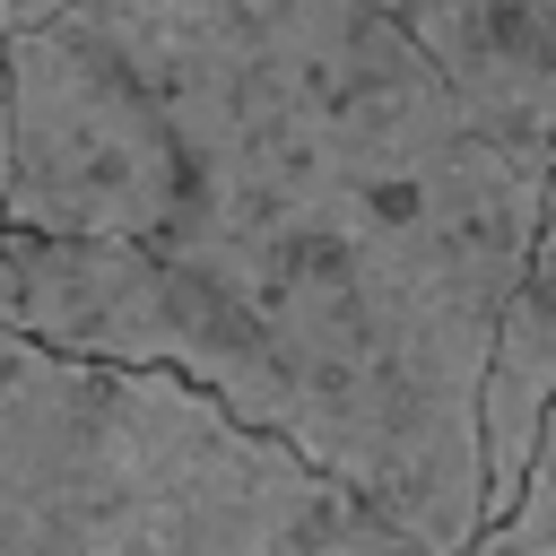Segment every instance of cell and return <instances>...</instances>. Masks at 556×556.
Returning a JSON list of instances; mask_svg holds the SVG:
<instances>
[{"mask_svg": "<svg viewBox=\"0 0 556 556\" xmlns=\"http://www.w3.org/2000/svg\"><path fill=\"white\" fill-rule=\"evenodd\" d=\"M547 408H556V165H547L530 269L504 304L495 365H486V521L521 495V469H530V443H539Z\"/></svg>", "mask_w": 556, "mask_h": 556, "instance_id": "5", "label": "cell"}, {"mask_svg": "<svg viewBox=\"0 0 556 556\" xmlns=\"http://www.w3.org/2000/svg\"><path fill=\"white\" fill-rule=\"evenodd\" d=\"M9 9V35L17 26H43V17H70V9H96V0H0Z\"/></svg>", "mask_w": 556, "mask_h": 556, "instance_id": "7", "label": "cell"}, {"mask_svg": "<svg viewBox=\"0 0 556 556\" xmlns=\"http://www.w3.org/2000/svg\"><path fill=\"white\" fill-rule=\"evenodd\" d=\"M165 139L130 61L96 35L87 9L9 35V200L0 226L35 235H113L156 226Z\"/></svg>", "mask_w": 556, "mask_h": 556, "instance_id": "3", "label": "cell"}, {"mask_svg": "<svg viewBox=\"0 0 556 556\" xmlns=\"http://www.w3.org/2000/svg\"><path fill=\"white\" fill-rule=\"evenodd\" d=\"M156 104L139 243L9 226V321L208 382L426 556L486 530V365L556 148L374 0H96Z\"/></svg>", "mask_w": 556, "mask_h": 556, "instance_id": "1", "label": "cell"}, {"mask_svg": "<svg viewBox=\"0 0 556 556\" xmlns=\"http://www.w3.org/2000/svg\"><path fill=\"white\" fill-rule=\"evenodd\" d=\"M0 200H9V9H0Z\"/></svg>", "mask_w": 556, "mask_h": 556, "instance_id": "8", "label": "cell"}, {"mask_svg": "<svg viewBox=\"0 0 556 556\" xmlns=\"http://www.w3.org/2000/svg\"><path fill=\"white\" fill-rule=\"evenodd\" d=\"M0 321H9V226H0Z\"/></svg>", "mask_w": 556, "mask_h": 556, "instance_id": "9", "label": "cell"}, {"mask_svg": "<svg viewBox=\"0 0 556 556\" xmlns=\"http://www.w3.org/2000/svg\"><path fill=\"white\" fill-rule=\"evenodd\" d=\"M513 139L556 148V0H374Z\"/></svg>", "mask_w": 556, "mask_h": 556, "instance_id": "4", "label": "cell"}, {"mask_svg": "<svg viewBox=\"0 0 556 556\" xmlns=\"http://www.w3.org/2000/svg\"><path fill=\"white\" fill-rule=\"evenodd\" d=\"M469 556H556V408L530 443V469H521V495L478 530Z\"/></svg>", "mask_w": 556, "mask_h": 556, "instance_id": "6", "label": "cell"}, {"mask_svg": "<svg viewBox=\"0 0 556 556\" xmlns=\"http://www.w3.org/2000/svg\"><path fill=\"white\" fill-rule=\"evenodd\" d=\"M356 486L174 365L0 321V556H400ZM426 556V547H417Z\"/></svg>", "mask_w": 556, "mask_h": 556, "instance_id": "2", "label": "cell"}, {"mask_svg": "<svg viewBox=\"0 0 556 556\" xmlns=\"http://www.w3.org/2000/svg\"><path fill=\"white\" fill-rule=\"evenodd\" d=\"M400 556H417V547H400Z\"/></svg>", "mask_w": 556, "mask_h": 556, "instance_id": "10", "label": "cell"}]
</instances>
